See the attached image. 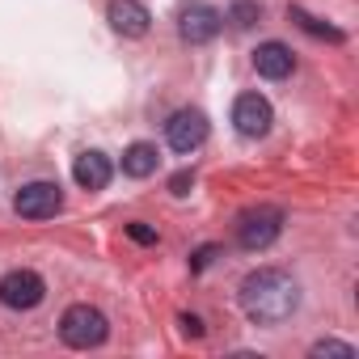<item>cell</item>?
<instances>
[{"label": "cell", "instance_id": "14", "mask_svg": "<svg viewBox=\"0 0 359 359\" xmlns=\"http://www.w3.org/2000/svg\"><path fill=\"white\" fill-rule=\"evenodd\" d=\"M229 18H233V26H241V30H245V26H254V22H258V5H250V0H237Z\"/></svg>", "mask_w": 359, "mask_h": 359}, {"label": "cell", "instance_id": "17", "mask_svg": "<svg viewBox=\"0 0 359 359\" xmlns=\"http://www.w3.org/2000/svg\"><path fill=\"white\" fill-rule=\"evenodd\" d=\"M127 237H131V241H140V245H152V241H156V229H148V224H140V220H135V224H127Z\"/></svg>", "mask_w": 359, "mask_h": 359}, {"label": "cell", "instance_id": "1", "mask_svg": "<svg viewBox=\"0 0 359 359\" xmlns=\"http://www.w3.org/2000/svg\"><path fill=\"white\" fill-rule=\"evenodd\" d=\"M300 304V287L292 283V275L275 271V266H262L254 275H245L241 283V309L254 325H279L296 313Z\"/></svg>", "mask_w": 359, "mask_h": 359}, {"label": "cell", "instance_id": "5", "mask_svg": "<svg viewBox=\"0 0 359 359\" xmlns=\"http://www.w3.org/2000/svg\"><path fill=\"white\" fill-rule=\"evenodd\" d=\"M220 26H224V13L203 5V0H187V5L177 9V34H182L187 43H195V47L212 43L220 34Z\"/></svg>", "mask_w": 359, "mask_h": 359}, {"label": "cell", "instance_id": "3", "mask_svg": "<svg viewBox=\"0 0 359 359\" xmlns=\"http://www.w3.org/2000/svg\"><path fill=\"white\" fill-rule=\"evenodd\" d=\"M279 229H283V212L279 208H250L237 220V241H241V250H254L258 254V250L275 245Z\"/></svg>", "mask_w": 359, "mask_h": 359}, {"label": "cell", "instance_id": "8", "mask_svg": "<svg viewBox=\"0 0 359 359\" xmlns=\"http://www.w3.org/2000/svg\"><path fill=\"white\" fill-rule=\"evenodd\" d=\"M165 140L173 152H195L203 140H208V118L203 110H177L169 123H165Z\"/></svg>", "mask_w": 359, "mask_h": 359}, {"label": "cell", "instance_id": "4", "mask_svg": "<svg viewBox=\"0 0 359 359\" xmlns=\"http://www.w3.org/2000/svg\"><path fill=\"white\" fill-rule=\"evenodd\" d=\"M43 296H47V283H43V275H34V271H9L5 279H0V304L5 309H13V313H26V309H39L43 304Z\"/></svg>", "mask_w": 359, "mask_h": 359}, {"label": "cell", "instance_id": "6", "mask_svg": "<svg viewBox=\"0 0 359 359\" xmlns=\"http://www.w3.org/2000/svg\"><path fill=\"white\" fill-rule=\"evenodd\" d=\"M13 208H18V216H26V220H51V216L64 208L60 182H26V187L13 195Z\"/></svg>", "mask_w": 359, "mask_h": 359}, {"label": "cell", "instance_id": "16", "mask_svg": "<svg viewBox=\"0 0 359 359\" xmlns=\"http://www.w3.org/2000/svg\"><path fill=\"white\" fill-rule=\"evenodd\" d=\"M191 187H195V173H191V169H182V173H173V177H169V191H173L177 199L191 195Z\"/></svg>", "mask_w": 359, "mask_h": 359}, {"label": "cell", "instance_id": "9", "mask_svg": "<svg viewBox=\"0 0 359 359\" xmlns=\"http://www.w3.org/2000/svg\"><path fill=\"white\" fill-rule=\"evenodd\" d=\"M110 26L123 34V39H144L148 26H152V13L140 5V0H110Z\"/></svg>", "mask_w": 359, "mask_h": 359}, {"label": "cell", "instance_id": "19", "mask_svg": "<svg viewBox=\"0 0 359 359\" xmlns=\"http://www.w3.org/2000/svg\"><path fill=\"white\" fill-rule=\"evenodd\" d=\"M182 330H187L191 338H203V321H199V317H182Z\"/></svg>", "mask_w": 359, "mask_h": 359}, {"label": "cell", "instance_id": "18", "mask_svg": "<svg viewBox=\"0 0 359 359\" xmlns=\"http://www.w3.org/2000/svg\"><path fill=\"white\" fill-rule=\"evenodd\" d=\"M212 258H216V245H203V250H199V254L191 258V271H203V266H208Z\"/></svg>", "mask_w": 359, "mask_h": 359}, {"label": "cell", "instance_id": "2", "mask_svg": "<svg viewBox=\"0 0 359 359\" xmlns=\"http://www.w3.org/2000/svg\"><path fill=\"white\" fill-rule=\"evenodd\" d=\"M110 334L106 317L93 309V304H72L64 317H60V338L72 346V351H89V346H102Z\"/></svg>", "mask_w": 359, "mask_h": 359}, {"label": "cell", "instance_id": "10", "mask_svg": "<svg viewBox=\"0 0 359 359\" xmlns=\"http://www.w3.org/2000/svg\"><path fill=\"white\" fill-rule=\"evenodd\" d=\"M72 177L81 191H102L110 182V156L106 152H81L72 165Z\"/></svg>", "mask_w": 359, "mask_h": 359}, {"label": "cell", "instance_id": "13", "mask_svg": "<svg viewBox=\"0 0 359 359\" xmlns=\"http://www.w3.org/2000/svg\"><path fill=\"white\" fill-rule=\"evenodd\" d=\"M292 22H296L300 30H309V34H317V39H330V43H342V30H334V26H325L321 18H309L304 9H292Z\"/></svg>", "mask_w": 359, "mask_h": 359}, {"label": "cell", "instance_id": "7", "mask_svg": "<svg viewBox=\"0 0 359 359\" xmlns=\"http://www.w3.org/2000/svg\"><path fill=\"white\" fill-rule=\"evenodd\" d=\"M233 123H237V131H241L245 140H258V135L271 131L275 110H271V102H266L262 93H241V97L233 102Z\"/></svg>", "mask_w": 359, "mask_h": 359}, {"label": "cell", "instance_id": "12", "mask_svg": "<svg viewBox=\"0 0 359 359\" xmlns=\"http://www.w3.org/2000/svg\"><path fill=\"white\" fill-rule=\"evenodd\" d=\"M156 165H161V156H156L152 144H131L123 152V173L127 177H148V173H156Z\"/></svg>", "mask_w": 359, "mask_h": 359}, {"label": "cell", "instance_id": "11", "mask_svg": "<svg viewBox=\"0 0 359 359\" xmlns=\"http://www.w3.org/2000/svg\"><path fill=\"white\" fill-rule=\"evenodd\" d=\"M254 68H258V76H266V81H283V76L296 68V55H292L283 43H262V47L254 51Z\"/></svg>", "mask_w": 359, "mask_h": 359}, {"label": "cell", "instance_id": "15", "mask_svg": "<svg viewBox=\"0 0 359 359\" xmlns=\"http://www.w3.org/2000/svg\"><path fill=\"white\" fill-rule=\"evenodd\" d=\"M313 355H317V359H321V355H342V359H351L355 346H351V342H338V338H325V342L313 346Z\"/></svg>", "mask_w": 359, "mask_h": 359}]
</instances>
